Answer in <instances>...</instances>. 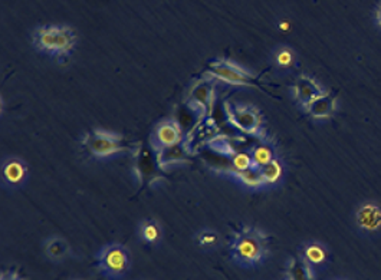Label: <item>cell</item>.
<instances>
[{
	"label": "cell",
	"mask_w": 381,
	"mask_h": 280,
	"mask_svg": "<svg viewBox=\"0 0 381 280\" xmlns=\"http://www.w3.org/2000/svg\"><path fill=\"white\" fill-rule=\"evenodd\" d=\"M138 237L147 246H158L163 240V227L156 219H144L138 226Z\"/></svg>",
	"instance_id": "cell-14"
},
{
	"label": "cell",
	"mask_w": 381,
	"mask_h": 280,
	"mask_svg": "<svg viewBox=\"0 0 381 280\" xmlns=\"http://www.w3.org/2000/svg\"><path fill=\"white\" fill-rule=\"evenodd\" d=\"M206 74L216 82L233 87H251L255 81V74L252 71L230 59H215L209 62Z\"/></svg>",
	"instance_id": "cell-5"
},
{
	"label": "cell",
	"mask_w": 381,
	"mask_h": 280,
	"mask_svg": "<svg viewBox=\"0 0 381 280\" xmlns=\"http://www.w3.org/2000/svg\"><path fill=\"white\" fill-rule=\"evenodd\" d=\"M183 141V129L176 120L160 121L151 135V144L157 151L176 147Z\"/></svg>",
	"instance_id": "cell-7"
},
{
	"label": "cell",
	"mask_w": 381,
	"mask_h": 280,
	"mask_svg": "<svg viewBox=\"0 0 381 280\" xmlns=\"http://www.w3.org/2000/svg\"><path fill=\"white\" fill-rule=\"evenodd\" d=\"M124 135L108 129H92L82 136V147L95 160H108L125 150Z\"/></svg>",
	"instance_id": "cell-3"
},
{
	"label": "cell",
	"mask_w": 381,
	"mask_h": 280,
	"mask_svg": "<svg viewBox=\"0 0 381 280\" xmlns=\"http://www.w3.org/2000/svg\"><path fill=\"white\" fill-rule=\"evenodd\" d=\"M78 42L74 29L65 25H44L32 34V44L38 52L58 61L68 59Z\"/></svg>",
	"instance_id": "cell-2"
},
{
	"label": "cell",
	"mask_w": 381,
	"mask_h": 280,
	"mask_svg": "<svg viewBox=\"0 0 381 280\" xmlns=\"http://www.w3.org/2000/svg\"><path fill=\"white\" fill-rule=\"evenodd\" d=\"M273 59H275V63L282 69L291 68L295 63V55L289 48H281L276 51L273 55Z\"/></svg>",
	"instance_id": "cell-22"
},
{
	"label": "cell",
	"mask_w": 381,
	"mask_h": 280,
	"mask_svg": "<svg viewBox=\"0 0 381 280\" xmlns=\"http://www.w3.org/2000/svg\"><path fill=\"white\" fill-rule=\"evenodd\" d=\"M357 224L366 231H375L381 227V207L374 203L363 204L356 215Z\"/></svg>",
	"instance_id": "cell-11"
},
{
	"label": "cell",
	"mask_w": 381,
	"mask_h": 280,
	"mask_svg": "<svg viewBox=\"0 0 381 280\" xmlns=\"http://www.w3.org/2000/svg\"><path fill=\"white\" fill-rule=\"evenodd\" d=\"M230 177L235 179L240 186H244L251 190H261V189L266 187L265 180L261 174V168H251L246 171L232 170Z\"/></svg>",
	"instance_id": "cell-15"
},
{
	"label": "cell",
	"mask_w": 381,
	"mask_h": 280,
	"mask_svg": "<svg viewBox=\"0 0 381 280\" xmlns=\"http://www.w3.org/2000/svg\"><path fill=\"white\" fill-rule=\"evenodd\" d=\"M0 280H23V279L16 270L6 269V270H2V274H0Z\"/></svg>",
	"instance_id": "cell-23"
},
{
	"label": "cell",
	"mask_w": 381,
	"mask_h": 280,
	"mask_svg": "<svg viewBox=\"0 0 381 280\" xmlns=\"http://www.w3.org/2000/svg\"><path fill=\"white\" fill-rule=\"evenodd\" d=\"M194 240L201 250H215L220 246L222 237L213 229H201L194 234Z\"/></svg>",
	"instance_id": "cell-17"
},
{
	"label": "cell",
	"mask_w": 381,
	"mask_h": 280,
	"mask_svg": "<svg viewBox=\"0 0 381 280\" xmlns=\"http://www.w3.org/2000/svg\"><path fill=\"white\" fill-rule=\"evenodd\" d=\"M215 99L216 91L213 82H200L192 89L189 95V105L196 113L206 115L212 111Z\"/></svg>",
	"instance_id": "cell-9"
},
{
	"label": "cell",
	"mask_w": 381,
	"mask_h": 280,
	"mask_svg": "<svg viewBox=\"0 0 381 280\" xmlns=\"http://www.w3.org/2000/svg\"><path fill=\"white\" fill-rule=\"evenodd\" d=\"M377 22H378V25L381 26V6H380L378 11H377Z\"/></svg>",
	"instance_id": "cell-24"
},
{
	"label": "cell",
	"mask_w": 381,
	"mask_h": 280,
	"mask_svg": "<svg viewBox=\"0 0 381 280\" xmlns=\"http://www.w3.org/2000/svg\"><path fill=\"white\" fill-rule=\"evenodd\" d=\"M29 177V167L25 160L19 157H8L2 161L0 179L2 186L8 190L22 189Z\"/></svg>",
	"instance_id": "cell-8"
},
{
	"label": "cell",
	"mask_w": 381,
	"mask_h": 280,
	"mask_svg": "<svg viewBox=\"0 0 381 280\" xmlns=\"http://www.w3.org/2000/svg\"><path fill=\"white\" fill-rule=\"evenodd\" d=\"M287 280H314L313 267L304 257H294L287 269Z\"/></svg>",
	"instance_id": "cell-16"
},
{
	"label": "cell",
	"mask_w": 381,
	"mask_h": 280,
	"mask_svg": "<svg viewBox=\"0 0 381 280\" xmlns=\"http://www.w3.org/2000/svg\"><path fill=\"white\" fill-rule=\"evenodd\" d=\"M230 161H232L233 170H237V171H246V170L255 168L251 153H233L230 155Z\"/></svg>",
	"instance_id": "cell-21"
},
{
	"label": "cell",
	"mask_w": 381,
	"mask_h": 280,
	"mask_svg": "<svg viewBox=\"0 0 381 280\" xmlns=\"http://www.w3.org/2000/svg\"><path fill=\"white\" fill-rule=\"evenodd\" d=\"M305 110L314 120H327L337 110V98L331 94L324 92L316 101L311 102Z\"/></svg>",
	"instance_id": "cell-13"
},
{
	"label": "cell",
	"mask_w": 381,
	"mask_h": 280,
	"mask_svg": "<svg viewBox=\"0 0 381 280\" xmlns=\"http://www.w3.org/2000/svg\"><path fill=\"white\" fill-rule=\"evenodd\" d=\"M302 257L311 266H320L327 260V250L320 243H309L304 248Z\"/></svg>",
	"instance_id": "cell-20"
},
{
	"label": "cell",
	"mask_w": 381,
	"mask_h": 280,
	"mask_svg": "<svg viewBox=\"0 0 381 280\" xmlns=\"http://www.w3.org/2000/svg\"><path fill=\"white\" fill-rule=\"evenodd\" d=\"M251 155H252L255 168H262L276 158L273 147L266 141H261L258 146H255L251 151Z\"/></svg>",
	"instance_id": "cell-18"
},
{
	"label": "cell",
	"mask_w": 381,
	"mask_h": 280,
	"mask_svg": "<svg viewBox=\"0 0 381 280\" xmlns=\"http://www.w3.org/2000/svg\"><path fill=\"white\" fill-rule=\"evenodd\" d=\"M229 252L237 266L245 269L258 267L269 255L268 236L256 227L244 226L235 231L229 244Z\"/></svg>",
	"instance_id": "cell-1"
},
{
	"label": "cell",
	"mask_w": 381,
	"mask_h": 280,
	"mask_svg": "<svg viewBox=\"0 0 381 280\" xmlns=\"http://www.w3.org/2000/svg\"><path fill=\"white\" fill-rule=\"evenodd\" d=\"M292 92L296 102L301 103L304 108H306L311 102L316 101L318 96L324 94V89L314 78H311L308 75H301L296 78L292 87Z\"/></svg>",
	"instance_id": "cell-10"
},
{
	"label": "cell",
	"mask_w": 381,
	"mask_h": 280,
	"mask_svg": "<svg viewBox=\"0 0 381 280\" xmlns=\"http://www.w3.org/2000/svg\"><path fill=\"white\" fill-rule=\"evenodd\" d=\"M44 253L48 260L54 263L63 262L71 256V244L61 236H51L44 241Z\"/></svg>",
	"instance_id": "cell-12"
},
{
	"label": "cell",
	"mask_w": 381,
	"mask_h": 280,
	"mask_svg": "<svg viewBox=\"0 0 381 280\" xmlns=\"http://www.w3.org/2000/svg\"><path fill=\"white\" fill-rule=\"evenodd\" d=\"M225 113L227 121L239 131L246 135L263 139V118L254 105H242L225 102Z\"/></svg>",
	"instance_id": "cell-6"
},
{
	"label": "cell",
	"mask_w": 381,
	"mask_h": 280,
	"mask_svg": "<svg viewBox=\"0 0 381 280\" xmlns=\"http://www.w3.org/2000/svg\"><path fill=\"white\" fill-rule=\"evenodd\" d=\"M96 267L108 280H121L131 269V253L123 243H108L96 253Z\"/></svg>",
	"instance_id": "cell-4"
},
{
	"label": "cell",
	"mask_w": 381,
	"mask_h": 280,
	"mask_svg": "<svg viewBox=\"0 0 381 280\" xmlns=\"http://www.w3.org/2000/svg\"><path fill=\"white\" fill-rule=\"evenodd\" d=\"M261 174L265 180L266 187L278 184L284 176V165H282L281 160L280 158L272 160L269 164H266L265 167L261 168Z\"/></svg>",
	"instance_id": "cell-19"
}]
</instances>
